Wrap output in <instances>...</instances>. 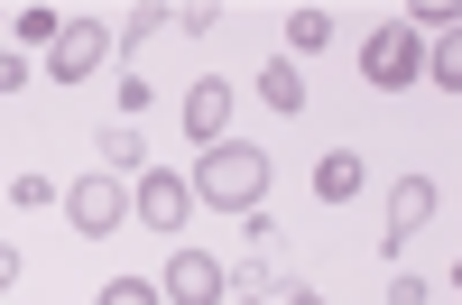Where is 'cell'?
Returning a JSON list of instances; mask_svg holds the SVG:
<instances>
[{
	"mask_svg": "<svg viewBox=\"0 0 462 305\" xmlns=\"http://www.w3.org/2000/svg\"><path fill=\"white\" fill-rule=\"evenodd\" d=\"M185 195L213 204V213H259L268 204V148L259 139H213L195 158V176H185Z\"/></svg>",
	"mask_w": 462,
	"mask_h": 305,
	"instance_id": "1",
	"label": "cell"
},
{
	"mask_svg": "<svg viewBox=\"0 0 462 305\" xmlns=\"http://www.w3.org/2000/svg\"><path fill=\"white\" fill-rule=\"evenodd\" d=\"M333 47V10H287V56L305 65V56H324Z\"/></svg>",
	"mask_w": 462,
	"mask_h": 305,
	"instance_id": "11",
	"label": "cell"
},
{
	"mask_svg": "<svg viewBox=\"0 0 462 305\" xmlns=\"http://www.w3.org/2000/svg\"><path fill=\"white\" fill-rule=\"evenodd\" d=\"M10 204H19V213H47V204H56V176H37V167L10 176Z\"/></svg>",
	"mask_w": 462,
	"mask_h": 305,
	"instance_id": "16",
	"label": "cell"
},
{
	"mask_svg": "<svg viewBox=\"0 0 462 305\" xmlns=\"http://www.w3.org/2000/svg\"><path fill=\"white\" fill-rule=\"evenodd\" d=\"M185 139H195V148L231 139V84H222V74H204V84H185Z\"/></svg>",
	"mask_w": 462,
	"mask_h": 305,
	"instance_id": "8",
	"label": "cell"
},
{
	"mask_svg": "<svg viewBox=\"0 0 462 305\" xmlns=\"http://www.w3.org/2000/svg\"><path fill=\"white\" fill-rule=\"evenodd\" d=\"M389 305H435V287L426 278H389Z\"/></svg>",
	"mask_w": 462,
	"mask_h": 305,
	"instance_id": "19",
	"label": "cell"
},
{
	"mask_svg": "<svg viewBox=\"0 0 462 305\" xmlns=\"http://www.w3.org/2000/svg\"><path fill=\"white\" fill-rule=\"evenodd\" d=\"M93 158H102V176H139V167H148V139H139V121H111V130H93Z\"/></svg>",
	"mask_w": 462,
	"mask_h": 305,
	"instance_id": "9",
	"label": "cell"
},
{
	"mask_svg": "<svg viewBox=\"0 0 462 305\" xmlns=\"http://www.w3.org/2000/svg\"><path fill=\"white\" fill-rule=\"evenodd\" d=\"M416 74H426V37H416L407 19L370 28V47H361V84H370V93H398V84H416Z\"/></svg>",
	"mask_w": 462,
	"mask_h": 305,
	"instance_id": "3",
	"label": "cell"
},
{
	"mask_svg": "<svg viewBox=\"0 0 462 305\" xmlns=\"http://www.w3.org/2000/svg\"><path fill=\"white\" fill-rule=\"evenodd\" d=\"M93 305H167V296H158V287H148V278H111V287H102Z\"/></svg>",
	"mask_w": 462,
	"mask_h": 305,
	"instance_id": "17",
	"label": "cell"
},
{
	"mask_svg": "<svg viewBox=\"0 0 462 305\" xmlns=\"http://www.w3.org/2000/svg\"><path fill=\"white\" fill-rule=\"evenodd\" d=\"M416 84H444V93H462V28H444L435 47H426V74Z\"/></svg>",
	"mask_w": 462,
	"mask_h": 305,
	"instance_id": "15",
	"label": "cell"
},
{
	"mask_svg": "<svg viewBox=\"0 0 462 305\" xmlns=\"http://www.w3.org/2000/svg\"><path fill=\"white\" fill-rule=\"evenodd\" d=\"M158 296H167V305H222V296H231V278H222V259H213V250L176 241V250H167V278H158Z\"/></svg>",
	"mask_w": 462,
	"mask_h": 305,
	"instance_id": "4",
	"label": "cell"
},
{
	"mask_svg": "<svg viewBox=\"0 0 462 305\" xmlns=\"http://www.w3.org/2000/svg\"><path fill=\"white\" fill-rule=\"evenodd\" d=\"M435 204H444V195H435V176H398V185H389V232H379V250L398 259V250L435 222Z\"/></svg>",
	"mask_w": 462,
	"mask_h": 305,
	"instance_id": "7",
	"label": "cell"
},
{
	"mask_svg": "<svg viewBox=\"0 0 462 305\" xmlns=\"http://www.w3.org/2000/svg\"><path fill=\"white\" fill-rule=\"evenodd\" d=\"M19 84H28V56L10 47V37H0V93H19Z\"/></svg>",
	"mask_w": 462,
	"mask_h": 305,
	"instance_id": "18",
	"label": "cell"
},
{
	"mask_svg": "<svg viewBox=\"0 0 462 305\" xmlns=\"http://www.w3.org/2000/svg\"><path fill=\"white\" fill-rule=\"evenodd\" d=\"M361 185H370V158H361V148H333V158L315 167V195H324V204H352Z\"/></svg>",
	"mask_w": 462,
	"mask_h": 305,
	"instance_id": "10",
	"label": "cell"
},
{
	"mask_svg": "<svg viewBox=\"0 0 462 305\" xmlns=\"http://www.w3.org/2000/svg\"><path fill=\"white\" fill-rule=\"evenodd\" d=\"M130 213L148 222V232H185L195 195H185V176H167V167H139V185H130Z\"/></svg>",
	"mask_w": 462,
	"mask_h": 305,
	"instance_id": "6",
	"label": "cell"
},
{
	"mask_svg": "<svg viewBox=\"0 0 462 305\" xmlns=\"http://www.w3.org/2000/svg\"><path fill=\"white\" fill-rule=\"evenodd\" d=\"M158 28H176V10H158V0H148V10H130L121 28H111V56H139L148 37H158Z\"/></svg>",
	"mask_w": 462,
	"mask_h": 305,
	"instance_id": "13",
	"label": "cell"
},
{
	"mask_svg": "<svg viewBox=\"0 0 462 305\" xmlns=\"http://www.w3.org/2000/svg\"><path fill=\"white\" fill-rule=\"evenodd\" d=\"M259 102H268V111H305V65H296V56H278V65L259 74Z\"/></svg>",
	"mask_w": 462,
	"mask_h": 305,
	"instance_id": "12",
	"label": "cell"
},
{
	"mask_svg": "<svg viewBox=\"0 0 462 305\" xmlns=\"http://www.w3.org/2000/svg\"><path fill=\"white\" fill-rule=\"evenodd\" d=\"M278 305H324V287H305V278H296V287H278Z\"/></svg>",
	"mask_w": 462,
	"mask_h": 305,
	"instance_id": "20",
	"label": "cell"
},
{
	"mask_svg": "<svg viewBox=\"0 0 462 305\" xmlns=\"http://www.w3.org/2000/svg\"><path fill=\"white\" fill-rule=\"evenodd\" d=\"M56 204H65V222H74L84 241H111V232L130 222V176H102V167H93V176H74Z\"/></svg>",
	"mask_w": 462,
	"mask_h": 305,
	"instance_id": "2",
	"label": "cell"
},
{
	"mask_svg": "<svg viewBox=\"0 0 462 305\" xmlns=\"http://www.w3.org/2000/svg\"><path fill=\"white\" fill-rule=\"evenodd\" d=\"M102 65H111V19H65V37L47 47V74L56 84H93Z\"/></svg>",
	"mask_w": 462,
	"mask_h": 305,
	"instance_id": "5",
	"label": "cell"
},
{
	"mask_svg": "<svg viewBox=\"0 0 462 305\" xmlns=\"http://www.w3.org/2000/svg\"><path fill=\"white\" fill-rule=\"evenodd\" d=\"M65 37V10H10V47L28 56V47H56Z\"/></svg>",
	"mask_w": 462,
	"mask_h": 305,
	"instance_id": "14",
	"label": "cell"
},
{
	"mask_svg": "<svg viewBox=\"0 0 462 305\" xmlns=\"http://www.w3.org/2000/svg\"><path fill=\"white\" fill-rule=\"evenodd\" d=\"M10 287H19V250L0 241V296H10Z\"/></svg>",
	"mask_w": 462,
	"mask_h": 305,
	"instance_id": "21",
	"label": "cell"
},
{
	"mask_svg": "<svg viewBox=\"0 0 462 305\" xmlns=\"http://www.w3.org/2000/svg\"><path fill=\"white\" fill-rule=\"evenodd\" d=\"M222 305H250V296H222Z\"/></svg>",
	"mask_w": 462,
	"mask_h": 305,
	"instance_id": "22",
	"label": "cell"
}]
</instances>
